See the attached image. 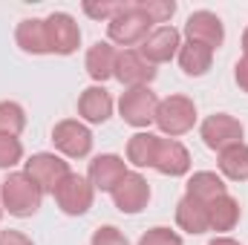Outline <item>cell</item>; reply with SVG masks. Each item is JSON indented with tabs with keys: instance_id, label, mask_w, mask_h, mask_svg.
Segmentation results:
<instances>
[{
	"instance_id": "277c9868",
	"label": "cell",
	"mask_w": 248,
	"mask_h": 245,
	"mask_svg": "<svg viewBox=\"0 0 248 245\" xmlns=\"http://www.w3.org/2000/svg\"><path fill=\"white\" fill-rule=\"evenodd\" d=\"M199 136H202L205 147L222 153V150H228V147H234V144H243L246 127H243L240 119H234V116H228V113H214V116H208V119L202 122Z\"/></svg>"
},
{
	"instance_id": "4316f807",
	"label": "cell",
	"mask_w": 248,
	"mask_h": 245,
	"mask_svg": "<svg viewBox=\"0 0 248 245\" xmlns=\"http://www.w3.org/2000/svg\"><path fill=\"white\" fill-rule=\"evenodd\" d=\"M20 159H23V144H20V138L0 133V168L9 170V168H15Z\"/></svg>"
},
{
	"instance_id": "9c48e42d",
	"label": "cell",
	"mask_w": 248,
	"mask_h": 245,
	"mask_svg": "<svg viewBox=\"0 0 248 245\" xmlns=\"http://www.w3.org/2000/svg\"><path fill=\"white\" fill-rule=\"evenodd\" d=\"M46 20V38H49V55H72L81 44V29L72 15L52 12Z\"/></svg>"
},
{
	"instance_id": "cb8c5ba5",
	"label": "cell",
	"mask_w": 248,
	"mask_h": 245,
	"mask_svg": "<svg viewBox=\"0 0 248 245\" xmlns=\"http://www.w3.org/2000/svg\"><path fill=\"white\" fill-rule=\"evenodd\" d=\"M219 170L231 182H248V144H234L219 153Z\"/></svg>"
},
{
	"instance_id": "836d02e7",
	"label": "cell",
	"mask_w": 248,
	"mask_h": 245,
	"mask_svg": "<svg viewBox=\"0 0 248 245\" xmlns=\"http://www.w3.org/2000/svg\"><path fill=\"white\" fill-rule=\"evenodd\" d=\"M243 49H246V55H248V29L243 32Z\"/></svg>"
},
{
	"instance_id": "9a60e30c",
	"label": "cell",
	"mask_w": 248,
	"mask_h": 245,
	"mask_svg": "<svg viewBox=\"0 0 248 245\" xmlns=\"http://www.w3.org/2000/svg\"><path fill=\"white\" fill-rule=\"evenodd\" d=\"M153 168L162 173V176H185L190 170V153L182 141L176 138H159V150H156V162Z\"/></svg>"
},
{
	"instance_id": "83f0119b",
	"label": "cell",
	"mask_w": 248,
	"mask_h": 245,
	"mask_svg": "<svg viewBox=\"0 0 248 245\" xmlns=\"http://www.w3.org/2000/svg\"><path fill=\"white\" fill-rule=\"evenodd\" d=\"M139 245H182V237L176 234V231H170V228H150V231H144L141 234V240Z\"/></svg>"
},
{
	"instance_id": "d6986e66",
	"label": "cell",
	"mask_w": 248,
	"mask_h": 245,
	"mask_svg": "<svg viewBox=\"0 0 248 245\" xmlns=\"http://www.w3.org/2000/svg\"><path fill=\"white\" fill-rule=\"evenodd\" d=\"M225 193H228V184L222 182V176H217L214 170H196L185 184V196H193L202 205H211L214 199H219Z\"/></svg>"
},
{
	"instance_id": "5b68a950",
	"label": "cell",
	"mask_w": 248,
	"mask_h": 245,
	"mask_svg": "<svg viewBox=\"0 0 248 245\" xmlns=\"http://www.w3.org/2000/svg\"><path fill=\"white\" fill-rule=\"evenodd\" d=\"M58 208H61L66 216H81L93 208V199H95V187L90 184L87 176H78V173H69L63 176L61 184L52 190Z\"/></svg>"
},
{
	"instance_id": "44dd1931",
	"label": "cell",
	"mask_w": 248,
	"mask_h": 245,
	"mask_svg": "<svg viewBox=\"0 0 248 245\" xmlns=\"http://www.w3.org/2000/svg\"><path fill=\"white\" fill-rule=\"evenodd\" d=\"M240 222V202L225 193L208 205V231H231Z\"/></svg>"
},
{
	"instance_id": "ac0fdd59",
	"label": "cell",
	"mask_w": 248,
	"mask_h": 245,
	"mask_svg": "<svg viewBox=\"0 0 248 245\" xmlns=\"http://www.w3.org/2000/svg\"><path fill=\"white\" fill-rule=\"evenodd\" d=\"M116 61H119V52H116V46L113 44H107V41H98V44H93L90 46V52H87V72H90V78L95 81V84H104L107 78H113L116 75Z\"/></svg>"
},
{
	"instance_id": "8992f818",
	"label": "cell",
	"mask_w": 248,
	"mask_h": 245,
	"mask_svg": "<svg viewBox=\"0 0 248 245\" xmlns=\"http://www.w3.org/2000/svg\"><path fill=\"white\" fill-rule=\"evenodd\" d=\"M156 107H159V98L150 87H136V90H127L122 92V101H119V113L130 127H147V124L156 122Z\"/></svg>"
},
{
	"instance_id": "e575fe53",
	"label": "cell",
	"mask_w": 248,
	"mask_h": 245,
	"mask_svg": "<svg viewBox=\"0 0 248 245\" xmlns=\"http://www.w3.org/2000/svg\"><path fill=\"white\" fill-rule=\"evenodd\" d=\"M0 216H3V199H0Z\"/></svg>"
},
{
	"instance_id": "7c38bea8",
	"label": "cell",
	"mask_w": 248,
	"mask_h": 245,
	"mask_svg": "<svg viewBox=\"0 0 248 245\" xmlns=\"http://www.w3.org/2000/svg\"><path fill=\"white\" fill-rule=\"evenodd\" d=\"M185 35H187V41H193V44H202L208 49H217L225 41V26H222L219 15H214L208 9H199V12H193L187 17Z\"/></svg>"
},
{
	"instance_id": "3957f363",
	"label": "cell",
	"mask_w": 248,
	"mask_h": 245,
	"mask_svg": "<svg viewBox=\"0 0 248 245\" xmlns=\"http://www.w3.org/2000/svg\"><path fill=\"white\" fill-rule=\"evenodd\" d=\"M156 124L170 138L185 136L187 130H193V124H196V104L187 95H168L156 107Z\"/></svg>"
},
{
	"instance_id": "ffe728a7",
	"label": "cell",
	"mask_w": 248,
	"mask_h": 245,
	"mask_svg": "<svg viewBox=\"0 0 248 245\" xmlns=\"http://www.w3.org/2000/svg\"><path fill=\"white\" fill-rule=\"evenodd\" d=\"M176 225L190 237L205 234L208 231V205L196 202L193 196H182L176 202Z\"/></svg>"
},
{
	"instance_id": "d4e9b609",
	"label": "cell",
	"mask_w": 248,
	"mask_h": 245,
	"mask_svg": "<svg viewBox=\"0 0 248 245\" xmlns=\"http://www.w3.org/2000/svg\"><path fill=\"white\" fill-rule=\"evenodd\" d=\"M26 127V113L17 101H0V133L3 136H20Z\"/></svg>"
},
{
	"instance_id": "6da1fadb",
	"label": "cell",
	"mask_w": 248,
	"mask_h": 245,
	"mask_svg": "<svg viewBox=\"0 0 248 245\" xmlns=\"http://www.w3.org/2000/svg\"><path fill=\"white\" fill-rule=\"evenodd\" d=\"M0 199H3V211H9L12 216L26 219V216L41 211L44 190L32 182L23 170H17V173H9L0 182Z\"/></svg>"
},
{
	"instance_id": "d6a6232c",
	"label": "cell",
	"mask_w": 248,
	"mask_h": 245,
	"mask_svg": "<svg viewBox=\"0 0 248 245\" xmlns=\"http://www.w3.org/2000/svg\"><path fill=\"white\" fill-rule=\"evenodd\" d=\"M208 245H240V243H237V240H231V237H214Z\"/></svg>"
},
{
	"instance_id": "e0dca14e",
	"label": "cell",
	"mask_w": 248,
	"mask_h": 245,
	"mask_svg": "<svg viewBox=\"0 0 248 245\" xmlns=\"http://www.w3.org/2000/svg\"><path fill=\"white\" fill-rule=\"evenodd\" d=\"M15 41L23 52L29 55H49V38H46V20L41 17H26L15 29Z\"/></svg>"
},
{
	"instance_id": "52a82bcc",
	"label": "cell",
	"mask_w": 248,
	"mask_h": 245,
	"mask_svg": "<svg viewBox=\"0 0 248 245\" xmlns=\"http://www.w3.org/2000/svg\"><path fill=\"white\" fill-rule=\"evenodd\" d=\"M52 141L69 159H84L93 150V133L87 124H81L78 119H63L52 127Z\"/></svg>"
},
{
	"instance_id": "2e32d148",
	"label": "cell",
	"mask_w": 248,
	"mask_h": 245,
	"mask_svg": "<svg viewBox=\"0 0 248 245\" xmlns=\"http://www.w3.org/2000/svg\"><path fill=\"white\" fill-rule=\"evenodd\" d=\"M78 116L90 124H104L113 116V95L101 84L87 87L78 98Z\"/></svg>"
},
{
	"instance_id": "8fae6325",
	"label": "cell",
	"mask_w": 248,
	"mask_h": 245,
	"mask_svg": "<svg viewBox=\"0 0 248 245\" xmlns=\"http://www.w3.org/2000/svg\"><path fill=\"white\" fill-rule=\"evenodd\" d=\"M127 90H136V87H150V81L156 78V66L147 61L139 49H124L119 52V61H116V75Z\"/></svg>"
},
{
	"instance_id": "7402d4cb",
	"label": "cell",
	"mask_w": 248,
	"mask_h": 245,
	"mask_svg": "<svg viewBox=\"0 0 248 245\" xmlns=\"http://www.w3.org/2000/svg\"><path fill=\"white\" fill-rule=\"evenodd\" d=\"M211 63H214V49H208L202 44H193V41H185L179 46V66L190 78H202L211 69Z\"/></svg>"
},
{
	"instance_id": "5bb4252c",
	"label": "cell",
	"mask_w": 248,
	"mask_h": 245,
	"mask_svg": "<svg viewBox=\"0 0 248 245\" xmlns=\"http://www.w3.org/2000/svg\"><path fill=\"white\" fill-rule=\"evenodd\" d=\"M127 173H130V170H127V162H124L122 156H116V153H101V156H95V159L90 162L87 179H90V184H93L95 190L113 193V187L122 182Z\"/></svg>"
},
{
	"instance_id": "603a6c76",
	"label": "cell",
	"mask_w": 248,
	"mask_h": 245,
	"mask_svg": "<svg viewBox=\"0 0 248 245\" xmlns=\"http://www.w3.org/2000/svg\"><path fill=\"white\" fill-rule=\"evenodd\" d=\"M156 150H159V136H153V133H136L127 141V162L133 168H153Z\"/></svg>"
},
{
	"instance_id": "4fadbf2b",
	"label": "cell",
	"mask_w": 248,
	"mask_h": 245,
	"mask_svg": "<svg viewBox=\"0 0 248 245\" xmlns=\"http://www.w3.org/2000/svg\"><path fill=\"white\" fill-rule=\"evenodd\" d=\"M179 46H182V35L179 29L173 26H156L139 46V52L153 63H168L173 55H179Z\"/></svg>"
},
{
	"instance_id": "1f68e13d",
	"label": "cell",
	"mask_w": 248,
	"mask_h": 245,
	"mask_svg": "<svg viewBox=\"0 0 248 245\" xmlns=\"http://www.w3.org/2000/svg\"><path fill=\"white\" fill-rule=\"evenodd\" d=\"M234 78H237V87H240L243 92H248V55H243V58L237 61V66H234Z\"/></svg>"
},
{
	"instance_id": "7a4b0ae2",
	"label": "cell",
	"mask_w": 248,
	"mask_h": 245,
	"mask_svg": "<svg viewBox=\"0 0 248 245\" xmlns=\"http://www.w3.org/2000/svg\"><path fill=\"white\" fill-rule=\"evenodd\" d=\"M153 32V23L150 17L139 9V3H124L122 12L107 23V35L113 44L119 46H141V41Z\"/></svg>"
},
{
	"instance_id": "484cf974",
	"label": "cell",
	"mask_w": 248,
	"mask_h": 245,
	"mask_svg": "<svg viewBox=\"0 0 248 245\" xmlns=\"http://www.w3.org/2000/svg\"><path fill=\"white\" fill-rule=\"evenodd\" d=\"M139 9L150 17V23H168L176 12V3L173 0H136Z\"/></svg>"
},
{
	"instance_id": "30bf717a",
	"label": "cell",
	"mask_w": 248,
	"mask_h": 245,
	"mask_svg": "<svg viewBox=\"0 0 248 245\" xmlns=\"http://www.w3.org/2000/svg\"><path fill=\"white\" fill-rule=\"evenodd\" d=\"M113 205L122 214H141L150 202V184L141 173H127L122 182L113 187Z\"/></svg>"
},
{
	"instance_id": "f546056e",
	"label": "cell",
	"mask_w": 248,
	"mask_h": 245,
	"mask_svg": "<svg viewBox=\"0 0 248 245\" xmlns=\"http://www.w3.org/2000/svg\"><path fill=\"white\" fill-rule=\"evenodd\" d=\"M90 245H130V243L116 225H101V228H95Z\"/></svg>"
},
{
	"instance_id": "ba28073f",
	"label": "cell",
	"mask_w": 248,
	"mask_h": 245,
	"mask_svg": "<svg viewBox=\"0 0 248 245\" xmlns=\"http://www.w3.org/2000/svg\"><path fill=\"white\" fill-rule=\"evenodd\" d=\"M23 173L38 184L44 193H52V190L61 184L63 176H69L72 170H69V162H63L61 156H55V153H35V156L26 162Z\"/></svg>"
},
{
	"instance_id": "f1b7e54d",
	"label": "cell",
	"mask_w": 248,
	"mask_h": 245,
	"mask_svg": "<svg viewBox=\"0 0 248 245\" xmlns=\"http://www.w3.org/2000/svg\"><path fill=\"white\" fill-rule=\"evenodd\" d=\"M124 3H93V0H84V15L95 17V20H113L119 12H122Z\"/></svg>"
},
{
	"instance_id": "4dcf8cb0",
	"label": "cell",
	"mask_w": 248,
	"mask_h": 245,
	"mask_svg": "<svg viewBox=\"0 0 248 245\" xmlns=\"http://www.w3.org/2000/svg\"><path fill=\"white\" fill-rule=\"evenodd\" d=\"M0 245H35V243L26 234H20V231L6 228V231H0Z\"/></svg>"
}]
</instances>
